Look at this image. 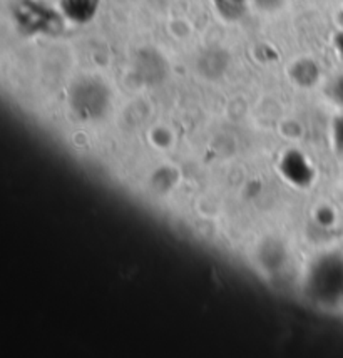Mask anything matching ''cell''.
I'll list each match as a JSON object with an SVG mask.
<instances>
[{
  "label": "cell",
  "instance_id": "1",
  "mask_svg": "<svg viewBox=\"0 0 343 358\" xmlns=\"http://www.w3.org/2000/svg\"><path fill=\"white\" fill-rule=\"evenodd\" d=\"M111 94L101 80L84 79L71 91V106L74 113L85 121H96L109 109Z\"/></svg>",
  "mask_w": 343,
  "mask_h": 358
},
{
  "label": "cell",
  "instance_id": "2",
  "mask_svg": "<svg viewBox=\"0 0 343 358\" xmlns=\"http://www.w3.org/2000/svg\"><path fill=\"white\" fill-rule=\"evenodd\" d=\"M313 296L323 301H335L343 296V263L328 258L318 263L312 273Z\"/></svg>",
  "mask_w": 343,
  "mask_h": 358
},
{
  "label": "cell",
  "instance_id": "3",
  "mask_svg": "<svg viewBox=\"0 0 343 358\" xmlns=\"http://www.w3.org/2000/svg\"><path fill=\"white\" fill-rule=\"evenodd\" d=\"M280 171L286 181L298 187H305L313 181V169L307 157L298 151H288L280 161Z\"/></svg>",
  "mask_w": 343,
  "mask_h": 358
},
{
  "label": "cell",
  "instance_id": "4",
  "mask_svg": "<svg viewBox=\"0 0 343 358\" xmlns=\"http://www.w3.org/2000/svg\"><path fill=\"white\" fill-rule=\"evenodd\" d=\"M20 25L24 29H27L29 32H38L44 31V29L52 27L57 24V15L52 14L50 10H47L42 6L37 3L25 2L22 7L19 8V14H17Z\"/></svg>",
  "mask_w": 343,
  "mask_h": 358
},
{
  "label": "cell",
  "instance_id": "5",
  "mask_svg": "<svg viewBox=\"0 0 343 358\" xmlns=\"http://www.w3.org/2000/svg\"><path fill=\"white\" fill-rule=\"evenodd\" d=\"M136 72L144 83L158 84L166 76V62L162 55L154 50H144L136 59Z\"/></svg>",
  "mask_w": 343,
  "mask_h": 358
},
{
  "label": "cell",
  "instance_id": "6",
  "mask_svg": "<svg viewBox=\"0 0 343 358\" xmlns=\"http://www.w3.org/2000/svg\"><path fill=\"white\" fill-rule=\"evenodd\" d=\"M230 55L223 49L213 47V49L204 50L198 59V71L208 79H218L228 69Z\"/></svg>",
  "mask_w": 343,
  "mask_h": 358
},
{
  "label": "cell",
  "instance_id": "7",
  "mask_svg": "<svg viewBox=\"0 0 343 358\" xmlns=\"http://www.w3.org/2000/svg\"><path fill=\"white\" fill-rule=\"evenodd\" d=\"M62 8L71 20L85 22L96 14L97 0H64Z\"/></svg>",
  "mask_w": 343,
  "mask_h": 358
},
{
  "label": "cell",
  "instance_id": "8",
  "mask_svg": "<svg viewBox=\"0 0 343 358\" xmlns=\"http://www.w3.org/2000/svg\"><path fill=\"white\" fill-rule=\"evenodd\" d=\"M316 67L313 62H300L293 67V79L297 80L300 86H312L316 80Z\"/></svg>",
  "mask_w": 343,
  "mask_h": 358
},
{
  "label": "cell",
  "instance_id": "9",
  "mask_svg": "<svg viewBox=\"0 0 343 358\" xmlns=\"http://www.w3.org/2000/svg\"><path fill=\"white\" fill-rule=\"evenodd\" d=\"M153 185L160 193H168V191L176 185V173L169 168H162L153 176Z\"/></svg>",
  "mask_w": 343,
  "mask_h": 358
},
{
  "label": "cell",
  "instance_id": "10",
  "mask_svg": "<svg viewBox=\"0 0 343 358\" xmlns=\"http://www.w3.org/2000/svg\"><path fill=\"white\" fill-rule=\"evenodd\" d=\"M285 259V253H283V248H280L278 245H270L265 246V251L261 253V262L265 263L267 268H278Z\"/></svg>",
  "mask_w": 343,
  "mask_h": 358
},
{
  "label": "cell",
  "instance_id": "11",
  "mask_svg": "<svg viewBox=\"0 0 343 358\" xmlns=\"http://www.w3.org/2000/svg\"><path fill=\"white\" fill-rule=\"evenodd\" d=\"M333 139H335V146L338 151L343 152V117L337 119L335 126H333Z\"/></svg>",
  "mask_w": 343,
  "mask_h": 358
},
{
  "label": "cell",
  "instance_id": "12",
  "mask_svg": "<svg viewBox=\"0 0 343 358\" xmlns=\"http://www.w3.org/2000/svg\"><path fill=\"white\" fill-rule=\"evenodd\" d=\"M318 221L323 224H330L333 221V213L327 210V208H323V210H320L318 213Z\"/></svg>",
  "mask_w": 343,
  "mask_h": 358
},
{
  "label": "cell",
  "instance_id": "13",
  "mask_svg": "<svg viewBox=\"0 0 343 358\" xmlns=\"http://www.w3.org/2000/svg\"><path fill=\"white\" fill-rule=\"evenodd\" d=\"M258 3L265 8H273V7L280 6L281 0H258Z\"/></svg>",
  "mask_w": 343,
  "mask_h": 358
},
{
  "label": "cell",
  "instance_id": "14",
  "mask_svg": "<svg viewBox=\"0 0 343 358\" xmlns=\"http://www.w3.org/2000/svg\"><path fill=\"white\" fill-rule=\"evenodd\" d=\"M335 96H337V99L340 101L342 104H343V78L337 83V87H335Z\"/></svg>",
  "mask_w": 343,
  "mask_h": 358
},
{
  "label": "cell",
  "instance_id": "15",
  "mask_svg": "<svg viewBox=\"0 0 343 358\" xmlns=\"http://www.w3.org/2000/svg\"><path fill=\"white\" fill-rule=\"evenodd\" d=\"M337 45H338V49H340V52H342V55H343V36L338 37V42H337Z\"/></svg>",
  "mask_w": 343,
  "mask_h": 358
}]
</instances>
